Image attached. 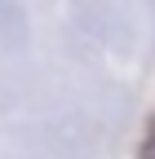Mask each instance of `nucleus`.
I'll list each match as a JSON object with an SVG mask.
<instances>
[{
    "label": "nucleus",
    "mask_w": 155,
    "mask_h": 159,
    "mask_svg": "<svg viewBox=\"0 0 155 159\" xmlns=\"http://www.w3.org/2000/svg\"><path fill=\"white\" fill-rule=\"evenodd\" d=\"M142 159H155V124H151V137H146V146H142Z\"/></svg>",
    "instance_id": "obj_1"
}]
</instances>
